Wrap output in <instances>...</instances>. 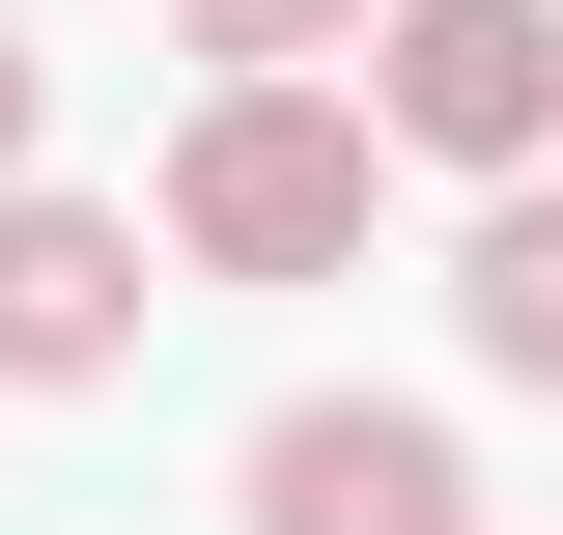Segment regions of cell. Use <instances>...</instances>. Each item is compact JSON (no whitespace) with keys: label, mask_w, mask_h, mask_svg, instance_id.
<instances>
[{"label":"cell","mask_w":563,"mask_h":535,"mask_svg":"<svg viewBox=\"0 0 563 535\" xmlns=\"http://www.w3.org/2000/svg\"><path fill=\"white\" fill-rule=\"evenodd\" d=\"M366 113H395V170H563V0H395L366 29Z\"/></svg>","instance_id":"2"},{"label":"cell","mask_w":563,"mask_h":535,"mask_svg":"<svg viewBox=\"0 0 563 535\" xmlns=\"http://www.w3.org/2000/svg\"><path fill=\"white\" fill-rule=\"evenodd\" d=\"M169 29H198L225 85H310V57H339V29H395V0H169Z\"/></svg>","instance_id":"6"},{"label":"cell","mask_w":563,"mask_h":535,"mask_svg":"<svg viewBox=\"0 0 563 535\" xmlns=\"http://www.w3.org/2000/svg\"><path fill=\"white\" fill-rule=\"evenodd\" d=\"M141 310H169V282H141V226L29 170V198H0V395H85V367H141Z\"/></svg>","instance_id":"4"},{"label":"cell","mask_w":563,"mask_h":535,"mask_svg":"<svg viewBox=\"0 0 563 535\" xmlns=\"http://www.w3.org/2000/svg\"><path fill=\"white\" fill-rule=\"evenodd\" d=\"M451 338H479L507 395H563V170H507V198H479V254H451Z\"/></svg>","instance_id":"5"},{"label":"cell","mask_w":563,"mask_h":535,"mask_svg":"<svg viewBox=\"0 0 563 535\" xmlns=\"http://www.w3.org/2000/svg\"><path fill=\"white\" fill-rule=\"evenodd\" d=\"M29 141H57V57H29V29H0V198H29Z\"/></svg>","instance_id":"7"},{"label":"cell","mask_w":563,"mask_h":535,"mask_svg":"<svg viewBox=\"0 0 563 535\" xmlns=\"http://www.w3.org/2000/svg\"><path fill=\"white\" fill-rule=\"evenodd\" d=\"M225 507L254 535H479V451H451L422 395H282L254 451H225Z\"/></svg>","instance_id":"3"},{"label":"cell","mask_w":563,"mask_h":535,"mask_svg":"<svg viewBox=\"0 0 563 535\" xmlns=\"http://www.w3.org/2000/svg\"><path fill=\"white\" fill-rule=\"evenodd\" d=\"M366 198H395V113L366 85H198V141H169V254L198 282H339Z\"/></svg>","instance_id":"1"}]
</instances>
